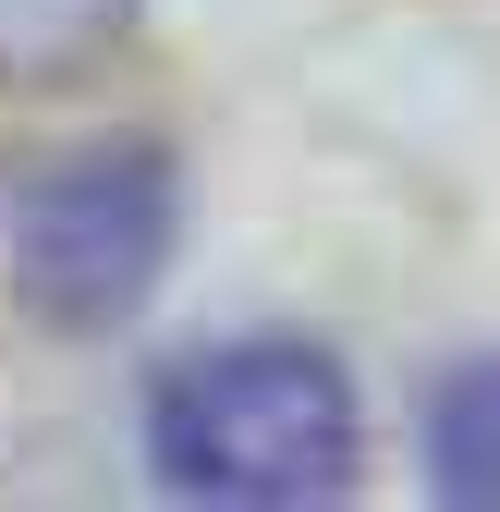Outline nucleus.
<instances>
[{
    "label": "nucleus",
    "instance_id": "nucleus-1",
    "mask_svg": "<svg viewBox=\"0 0 500 512\" xmlns=\"http://www.w3.org/2000/svg\"><path fill=\"white\" fill-rule=\"evenodd\" d=\"M354 452H366L354 378L318 342H208L147 391V464L183 500L293 512V500H330Z\"/></svg>",
    "mask_w": 500,
    "mask_h": 512
},
{
    "label": "nucleus",
    "instance_id": "nucleus-2",
    "mask_svg": "<svg viewBox=\"0 0 500 512\" xmlns=\"http://www.w3.org/2000/svg\"><path fill=\"white\" fill-rule=\"evenodd\" d=\"M171 159L159 147H86V159H49L25 196H13V281L49 330H110L135 317L159 256H171Z\"/></svg>",
    "mask_w": 500,
    "mask_h": 512
},
{
    "label": "nucleus",
    "instance_id": "nucleus-3",
    "mask_svg": "<svg viewBox=\"0 0 500 512\" xmlns=\"http://www.w3.org/2000/svg\"><path fill=\"white\" fill-rule=\"evenodd\" d=\"M427 488L500 512V354L440 378V403H427Z\"/></svg>",
    "mask_w": 500,
    "mask_h": 512
},
{
    "label": "nucleus",
    "instance_id": "nucleus-4",
    "mask_svg": "<svg viewBox=\"0 0 500 512\" xmlns=\"http://www.w3.org/2000/svg\"><path fill=\"white\" fill-rule=\"evenodd\" d=\"M135 25V0H0V86H61Z\"/></svg>",
    "mask_w": 500,
    "mask_h": 512
}]
</instances>
